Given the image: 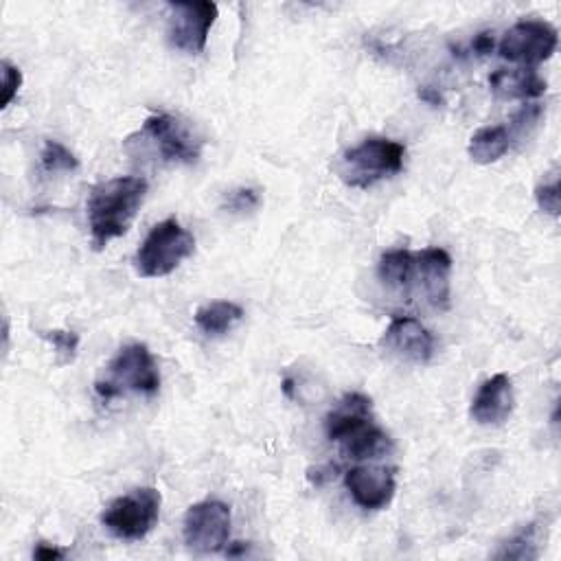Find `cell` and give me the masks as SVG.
Listing matches in <instances>:
<instances>
[{
  "mask_svg": "<svg viewBox=\"0 0 561 561\" xmlns=\"http://www.w3.org/2000/svg\"><path fill=\"white\" fill-rule=\"evenodd\" d=\"M147 180L140 175H118L96 184L88 197V224L94 250H103L112 239L123 237L138 215Z\"/></svg>",
  "mask_w": 561,
  "mask_h": 561,
  "instance_id": "6da1fadb",
  "label": "cell"
},
{
  "mask_svg": "<svg viewBox=\"0 0 561 561\" xmlns=\"http://www.w3.org/2000/svg\"><path fill=\"white\" fill-rule=\"evenodd\" d=\"M511 147V134L506 125H489L480 127L467 145V153L476 164L497 162Z\"/></svg>",
  "mask_w": 561,
  "mask_h": 561,
  "instance_id": "ac0fdd59",
  "label": "cell"
},
{
  "mask_svg": "<svg viewBox=\"0 0 561 561\" xmlns=\"http://www.w3.org/2000/svg\"><path fill=\"white\" fill-rule=\"evenodd\" d=\"M368 423H373L370 399L362 392H348L327 414L324 430H327V436L331 440L342 443L344 438L353 436L355 432H359Z\"/></svg>",
  "mask_w": 561,
  "mask_h": 561,
  "instance_id": "5bb4252c",
  "label": "cell"
},
{
  "mask_svg": "<svg viewBox=\"0 0 561 561\" xmlns=\"http://www.w3.org/2000/svg\"><path fill=\"white\" fill-rule=\"evenodd\" d=\"M162 495L153 486H140L118 495L101 515L103 528L123 541H138L151 533L160 517Z\"/></svg>",
  "mask_w": 561,
  "mask_h": 561,
  "instance_id": "5b68a950",
  "label": "cell"
},
{
  "mask_svg": "<svg viewBox=\"0 0 561 561\" xmlns=\"http://www.w3.org/2000/svg\"><path fill=\"white\" fill-rule=\"evenodd\" d=\"M489 85L500 99H537L546 92V81L533 68H502L489 77Z\"/></svg>",
  "mask_w": 561,
  "mask_h": 561,
  "instance_id": "9a60e30c",
  "label": "cell"
},
{
  "mask_svg": "<svg viewBox=\"0 0 561 561\" xmlns=\"http://www.w3.org/2000/svg\"><path fill=\"white\" fill-rule=\"evenodd\" d=\"M449 276L451 256L443 248H425L414 252V280L436 309L449 307Z\"/></svg>",
  "mask_w": 561,
  "mask_h": 561,
  "instance_id": "7c38bea8",
  "label": "cell"
},
{
  "mask_svg": "<svg viewBox=\"0 0 561 561\" xmlns=\"http://www.w3.org/2000/svg\"><path fill=\"white\" fill-rule=\"evenodd\" d=\"M241 318H243V309L232 300L206 302L193 316L195 327L208 337H217V335L228 333Z\"/></svg>",
  "mask_w": 561,
  "mask_h": 561,
  "instance_id": "e0dca14e",
  "label": "cell"
},
{
  "mask_svg": "<svg viewBox=\"0 0 561 561\" xmlns=\"http://www.w3.org/2000/svg\"><path fill=\"white\" fill-rule=\"evenodd\" d=\"M195 250L193 234L178 219L156 224L140 243L134 267L142 278H160L171 274Z\"/></svg>",
  "mask_w": 561,
  "mask_h": 561,
  "instance_id": "277c9868",
  "label": "cell"
},
{
  "mask_svg": "<svg viewBox=\"0 0 561 561\" xmlns=\"http://www.w3.org/2000/svg\"><path fill=\"white\" fill-rule=\"evenodd\" d=\"M261 204V197L254 188H248V186H241V188H232L224 195V202H221V208L228 210V213H252L254 208H259Z\"/></svg>",
  "mask_w": 561,
  "mask_h": 561,
  "instance_id": "603a6c76",
  "label": "cell"
},
{
  "mask_svg": "<svg viewBox=\"0 0 561 561\" xmlns=\"http://www.w3.org/2000/svg\"><path fill=\"white\" fill-rule=\"evenodd\" d=\"M537 526L528 524L524 530H519L515 537L502 543V548L495 552V559H537Z\"/></svg>",
  "mask_w": 561,
  "mask_h": 561,
  "instance_id": "ffe728a7",
  "label": "cell"
},
{
  "mask_svg": "<svg viewBox=\"0 0 561 561\" xmlns=\"http://www.w3.org/2000/svg\"><path fill=\"white\" fill-rule=\"evenodd\" d=\"M513 383L511 377L497 373L482 381L473 401H471V419L480 425H500L513 412Z\"/></svg>",
  "mask_w": 561,
  "mask_h": 561,
  "instance_id": "4fadbf2b",
  "label": "cell"
},
{
  "mask_svg": "<svg viewBox=\"0 0 561 561\" xmlns=\"http://www.w3.org/2000/svg\"><path fill=\"white\" fill-rule=\"evenodd\" d=\"M419 96H421L423 101H427L430 105H438V103H440V94L434 92L432 88H421V90H419Z\"/></svg>",
  "mask_w": 561,
  "mask_h": 561,
  "instance_id": "83f0119b",
  "label": "cell"
},
{
  "mask_svg": "<svg viewBox=\"0 0 561 561\" xmlns=\"http://www.w3.org/2000/svg\"><path fill=\"white\" fill-rule=\"evenodd\" d=\"M182 535L188 548L197 552H219L230 535V508L219 500L193 504L182 524Z\"/></svg>",
  "mask_w": 561,
  "mask_h": 561,
  "instance_id": "9c48e42d",
  "label": "cell"
},
{
  "mask_svg": "<svg viewBox=\"0 0 561 561\" xmlns=\"http://www.w3.org/2000/svg\"><path fill=\"white\" fill-rule=\"evenodd\" d=\"M381 342L390 353L412 364H425L434 355V335L412 316L392 318Z\"/></svg>",
  "mask_w": 561,
  "mask_h": 561,
  "instance_id": "8fae6325",
  "label": "cell"
},
{
  "mask_svg": "<svg viewBox=\"0 0 561 561\" xmlns=\"http://www.w3.org/2000/svg\"><path fill=\"white\" fill-rule=\"evenodd\" d=\"M160 388L158 364L147 344L131 342L116 351L107 362L105 375L94 381V390L103 401L116 399L125 392L151 397Z\"/></svg>",
  "mask_w": 561,
  "mask_h": 561,
  "instance_id": "7a4b0ae2",
  "label": "cell"
},
{
  "mask_svg": "<svg viewBox=\"0 0 561 561\" xmlns=\"http://www.w3.org/2000/svg\"><path fill=\"white\" fill-rule=\"evenodd\" d=\"M39 164L46 173H68L79 167V160L59 140L46 138L42 145V151H39Z\"/></svg>",
  "mask_w": 561,
  "mask_h": 561,
  "instance_id": "44dd1931",
  "label": "cell"
},
{
  "mask_svg": "<svg viewBox=\"0 0 561 561\" xmlns=\"http://www.w3.org/2000/svg\"><path fill=\"white\" fill-rule=\"evenodd\" d=\"M377 276L390 291H403L414 283V252L410 250H388L377 263Z\"/></svg>",
  "mask_w": 561,
  "mask_h": 561,
  "instance_id": "2e32d148",
  "label": "cell"
},
{
  "mask_svg": "<svg viewBox=\"0 0 561 561\" xmlns=\"http://www.w3.org/2000/svg\"><path fill=\"white\" fill-rule=\"evenodd\" d=\"M42 337L53 346V351L59 355V364H68L75 359L77 348H79V335L75 331L66 329H53L44 331Z\"/></svg>",
  "mask_w": 561,
  "mask_h": 561,
  "instance_id": "7402d4cb",
  "label": "cell"
},
{
  "mask_svg": "<svg viewBox=\"0 0 561 561\" xmlns=\"http://www.w3.org/2000/svg\"><path fill=\"white\" fill-rule=\"evenodd\" d=\"M559 35L557 28L543 20H522L513 24L500 39V57L519 64L522 68H533L543 64L557 50Z\"/></svg>",
  "mask_w": 561,
  "mask_h": 561,
  "instance_id": "8992f818",
  "label": "cell"
},
{
  "mask_svg": "<svg viewBox=\"0 0 561 561\" xmlns=\"http://www.w3.org/2000/svg\"><path fill=\"white\" fill-rule=\"evenodd\" d=\"M136 136L147 138L164 162H195L199 158V136L173 114L158 112L147 116Z\"/></svg>",
  "mask_w": 561,
  "mask_h": 561,
  "instance_id": "52a82bcc",
  "label": "cell"
},
{
  "mask_svg": "<svg viewBox=\"0 0 561 561\" xmlns=\"http://www.w3.org/2000/svg\"><path fill=\"white\" fill-rule=\"evenodd\" d=\"M535 199L539 210L557 217L559 215V178L554 175L550 182H543L535 188Z\"/></svg>",
  "mask_w": 561,
  "mask_h": 561,
  "instance_id": "d4e9b609",
  "label": "cell"
},
{
  "mask_svg": "<svg viewBox=\"0 0 561 561\" xmlns=\"http://www.w3.org/2000/svg\"><path fill=\"white\" fill-rule=\"evenodd\" d=\"M351 500L364 511L386 508L397 491L394 469L388 467H351L344 473Z\"/></svg>",
  "mask_w": 561,
  "mask_h": 561,
  "instance_id": "30bf717a",
  "label": "cell"
},
{
  "mask_svg": "<svg viewBox=\"0 0 561 561\" xmlns=\"http://www.w3.org/2000/svg\"><path fill=\"white\" fill-rule=\"evenodd\" d=\"M403 156L405 147L397 140L366 138L340 156L335 173L346 186L368 188L399 173L403 169Z\"/></svg>",
  "mask_w": 561,
  "mask_h": 561,
  "instance_id": "3957f363",
  "label": "cell"
},
{
  "mask_svg": "<svg viewBox=\"0 0 561 561\" xmlns=\"http://www.w3.org/2000/svg\"><path fill=\"white\" fill-rule=\"evenodd\" d=\"M2 70V96H0V107H9L11 101L18 96L20 88H22V72L18 66H13L11 61H2L0 64Z\"/></svg>",
  "mask_w": 561,
  "mask_h": 561,
  "instance_id": "cb8c5ba5",
  "label": "cell"
},
{
  "mask_svg": "<svg viewBox=\"0 0 561 561\" xmlns=\"http://www.w3.org/2000/svg\"><path fill=\"white\" fill-rule=\"evenodd\" d=\"M33 557L39 559V561H53V559H61L64 557V550L57 548V546H50L46 541H39L33 550Z\"/></svg>",
  "mask_w": 561,
  "mask_h": 561,
  "instance_id": "4316f807",
  "label": "cell"
},
{
  "mask_svg": "<svg viewBox=\"0 0 561 561\" xmlns=\"http://www.w3.org/2000/svg\"><path fill=\"white\" fill-rule=\"evenodd\" d=\"M340 447L353 460H368V458H379V456L388 454L392 449V440L379 425L370 423L364 430H359L357 434L342 440Z\"/></svg>",
  "mask_w": 561,
  "mask_h": 561,
  "instance_id": "d6986e66",
  "label": "cell"
},
{
  "mask_svg": "<svg viewBox=\"0 0 561 561\" xmlns=\"http://www.w3.org/2000/svg\"><path fill=\"white\" fill-rule=\"evenodd\" d=\"M217 13L219 9L210 0L171 2L167 26L171 46L188 55L202 53L206 48V39L217 20Z\"/></svg>",
  "mask_w": 561,
  "mask_h": 561,
  "instance_id": "ba28073f",
  "label": "cell"
},
{
  "mask_svg": "<svg viewBox=\"0 0 561 561\" xmlns=\"http://www.w3.org/2000/svg\"><path fill=\"white\" fill-rule=\"evenodd\" d=\"M493 48H495V39L491 33H478L471 42V50L476 55H489V53H493Z\"/></svg>",
  "mask_w": 561,
  "mask_h": 561,
  "instance_id": "484cf974",
  "label": "cell"
}]
</instances>
